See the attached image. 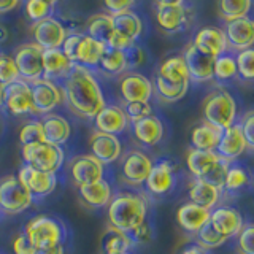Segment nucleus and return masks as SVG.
Returning <instances> with one entry per match:
<instances>
[{
	"label": "nucleus",
	"instance_id": "50",
	"mask_svg": "<svg viewBox=\"0 0 254 254\" xmlns=\"http://www.w3.org/2000/svg\"><path fill=\"white\" fill-rule=\"evenodd\" d=\"M253 224H243L238 232V248L242 254H254L253 251Z\"/></svg>",
	"mask_w": 254,
	"mask_h": 254
},
{
	"label": "nucleus",
	"instance_id": "5",
	"mask_svg": "<svg viewBox=\"0 0 254 254\" xmlns=\"http://www.w3.org/2000/svg\"><path fill=\"white\" fill-rule=\"evenodd\" d=\"M21 156L26 165L46 173H56L64 164L62 148L50 145L46 141L24 145L21 148Z\"/></svg>",
	"mask_w": 254,
	"mask_h": 254
},
{
	"label": "nucleus",
	"instance_id": "19",
	"mask_svg": "<svg viewBox=\"0 0 254 254\" xmlns=\"http://www.w3.org/2000/svg\"><path fill=\"white\" fill-rule=\"evenodd\" d=\"M210 224L224 238L238 235L243 227V216L232 206H218L210 211Z\"/></svg>",
	"mask_w": 254,
	"mask_h": 254
},
{
	"label": "nucleus",
	"instance_id": "39",
	"mask_svg": "<svg viewBox=\"0 0 254 254\" xmlns=\"http://www.w3.org/2000/svg\"><path fill=\"white\" fill-rule=\"evenodd\" d=\"M189 89L188 83H170L167 79L156 76V91L165 102H178L186 95Z\"/></svg>",
	"mask_w": 254,
	"mask_h": 254
},
{
	"label": "nucleus",
	"instance_id": "4",
	"mask_svg": "<svg viewBox=\"0 0 254 254\" xmlns=\"http://www.w3.org/2000/svg\"><path fill=\"white\" fill-rule=\"evenodd\" d=\"M24 234L27 235L29 242L34 245L35 250L62 245V242L65 240V229L62 222L48 214H38L34 219H30Z\"/></svg>",
	"mask_w": 254,
	"mask_h": 254
},
{
	"label": "nucleus",
	"instance_id": "2",
	"mask_svg": "<svg viewBox=\"0 0 254 254\" xmlns=\"http://www.w3.org/2000/svg\"><path fill=\"white\" fill-rule=\"evenodd\" d=\"M148 206L140 194L119 192L108 203L110 226L126 234H132L146 221Z\"/></svg>",
	"mask_w": 254,
	"mask_h": 254
},
{
	"label": "nucleus",
	"instance_id": "15",
	"mask_svg": "<svg viewBox=\"0 0 254 254\" xmlns=\"http://www.w3.org/2000/svg\"><path fill=\"white\" fill-rule=\"evenodd\" d=\"M3 105L11 115L16 116L34 113V103H32V92L29 83L18 79V81L5 86Z\"/></svg>",
	"mask_w": 254,
	"mask_h": 254
},
{
	"label": "nucleus",
	"instance_id": "12",
	"mask_svg": "<svg viewBox=\"0 0 254 254\" xmlns=\"http://www.w3.org/2000/svg\"><path fill=\"white\" fill-rule=\"evenodd\" d=\"M18 180L21 181V185L26 188L32 198L35 197H45L48 194H51L53 190L58 186V178L56 173H46L32 169L29 165H22L18 172Z\"/></svg>",
	"mask_w": 254,
	"mask_h": 254
},
{
	"label": "nucleus",
	"instance_id": "51",
	"mask_svg": "<svg viewBox=\"0 0 254 254\" xmlns=\"http://www.w3.org/2000/svg\"><path fill=\"white\" fill-rule=\"evenodd\" d=\"M240 129H242V133L246 140V145H248V149L253 151V148H254V140H253L254 115H253V111H248V113L245 115V118L240 121Z\"/></svg>",
	"mask_w": 254,
	"mask_h": 254
},
{
	"label": "nucleus",
	"instance_id": "60",
	"mask_svg": "<svg viewBox=\"0 0 254 254\" xmlns=\"http://www.w3.org/2000/svg\"><path fill=\"white\" fill-rule=\"evenodd\" d=\"M3 37H6V30L0 27V40H5Z\"/></svg>",
	"mask_w": 254,
	"mask_h": 254
},
{
	"label": "nucleus",
	"instance_id": "45",
	"mask_svg": "<svg viewBox=\"0 0 254 254\" xmlns=\"http://www.w3.org/2000/svg\"><path fill=\"white\" fill-rule=\"evenodd\" d=\"M237 65V75H240L243 79H253L254 78V51L253 48L250 50L240 51L235 58Z\"/></svg>",
	"mask_w": 254,
	"mask_h": 254
},
{
	"label": "nucleus",
	"instance_id": "14",
	"mask_svg": "<svg viewBox=\"0 0 254 254\" xmlns=\"http://www.w3.org/2000/svg\"><path fill=\"white\" fill-rule=\"evenodd\" d=\"M119 92H121L123 100L127 103L149 102L153 95V83L141 73L126 71L119 79Z\"/></svg>",
	"mask_w": 254,
	"mask_h": 254
},
{
	"label": "nucleus",
	"instance_id": "42",
	"mask_svg": "<svg viewBox=\"0 0 254 254\" xmlns=\"http://www.w3.org/2000/svg\"><path fill=\"white\" fill-rule=\"evenodd\" d=\"M197 238V245L202 246L203 250H213V248H218V246L224 245L227 242V238H224L222 235H219L216 230H214L210 224V221L198 230L195 234Z\"/></svg>",
	"mask_w": 254,
	"mask_h": 254
},
{
	"label": "nucleus",
	"instance_id": "33",
	"mask_svg": "<svg viewBox=\"0 0 254 254\" xmlns=\"http://www.w3.org/2000/svg\"><path fill=\"white\" fill-rule=\"evenodd\" d=\"M157 76H161V78L167 79V81H170V83H188L189 84V81H190L185 59H183L181 54L167 58L161 64V67H159Z\"/></svg>",
	"mask_w": 254,
	"mask_h": 254
},
{
	"label": "nucleus",
	"instance_id": "30",
	"mask_svg": "<svg viewBox=\"0 0 254 254\" xmlns=\"http://www.w3.org/2000/svg\"><path fill=\"white\" fill-rule=\"evenodd\" d=\"M221 192L218 188H214L210 183H206L205 180H198L194 178L189 185V198L190 202L197 206H202V208L211 211L216 203L219 202Z\"/></svg>",
	"mask_w": 254,
	"mask_h": 254
},
{
	"label": "nucleus",
	"instance_id": "35",
	"mask_svg": "<svg viewBox=\"0 0 254 254\" xmlns=\"http://www.w3.org/2000/svg\"><path fill=\"white\" fill-rule=\"evenodd\" d=\"M97 68H100L102 73L108 76H123L127 71V62L124 51L111 50V48H105L102 58L99 61Z\"/></svg>",
	"mask_w": 254,
	"mask_h": 254
},
{
	"label": "nucleus",
	"instance_id": "34",
	"mask_svg": "<svg viewBox=\"0 0 254 254\" xmlns=\"http://www.w3.org/2000/svg\"><path fill=\"white\" fill-rule=\"evenodd\" d=\"M111 18H113V29L116 32H119L121 35L132 40V42H137L140 38L141 30H143V24H141V19L137 13L129 10L121 14L111 16Z\"/></svg>",
	"mask_w": 254,
	"mask_h": 254
},
{
	"label": "nucleus",
	"instance_id": "48",
	"mask_svg": "<svg viewBox=\"0 0 254 254\" xmlns=\"http://www.w3.org/2000/svg\"><path fill=\"white\" fill-rule=\"evenodd\" d=\"M229 165H230V162L219 159V161L216 162V165L213 167V170L208 175H206L205 181L210 183V185H213L214 188H218L219 190H222V186H224V180H226V175H227V170H229Z\"/></svg>",
	"mask_w": 254,
	"mask_h": 254
},
{
	"label": "nucleus",
	"instance_id": "9",
	"mask_svg": "<svg viewBox=\"0 0 254 254\" xmlns=\"http://www.w3.org/2000/svg\"><path fill=\"white\" fill-rule=\"evenodd\" d=\"M156 21L165 34H177L186 27L189 21V11L185 2H157L156 3Z\"/></svg>",
	"mask_w": 254,
	"mask_h": 254
},
{
	"label": "nucleus",
	"instance_id": "13",
	"mask_svg": "<svg viewBox=\"0 0 254 254\" xmlns=\"http://www.w3.org/2000/svg\"><path fill=\"white\" fill-rule=\"evenodd\" d=\"M151 169H153V161H151V157L148 154H145L140 149L129 151L124 156L121 164L123 178L133 186L143 185L146 181Z\"/></svg>",
	"mask_w": 254,
	"mask_h": 254
},
{
	"label": "nucleus",
	"instance_id": "27",
	"mask_svg": "<svg viewBox=\"0 0 254 254\" xmlns=\"http://www.w3.org/2000/svg\"><path fill=\"white\" fill-rule=\"evenodd\" d=\"M132 132L143 145L154 146L164 138V124L156 115H149L137 123H132Z\"/></svg>",
	"mask_w": 254,
	"mask_h": 254
},
{
	"label": "nucleus",
	"instance_id": "54",
	"mask_svg": "<svg viewBox=\"0 0 254 254\" xmlns=\"http://www.w3.org/2000/svg\"><path fill=\"white\" fill-rule=\"evenodd\" d=\"M129 235H130V238H132V242H133V243H148V242H151V238H153V230H151L149 222L145 221L141 226H138V227L135 229L132 234H129Z\"/></svg>",
	"mask_w": 254,
	"mask_h": 254
},
{
	"label": "nucleus",
	"instance_id": "46",
	"mask_svg": "<svg viewBox=\"0 0 254 254\" xmlns=\"http://www.w3.org/2000/svg\"><path fill=\"white\" fill-rule=\"evenodd\" d=\"M18 79L21 78H19L18 68H16L13 58L5 53H0V84L8 86L14 81H18Z\"/></svg>",
	"mask_w": 254,
	"mask_h": 254
},
{
	"label": "nucleus",
	"instance_id": "10",
	"mask_svg": "<svg viewBox=\"0 0 254 254\" xmlns=\"http://www.w3.org/2000/svg\"><path fill=\"white\" fill-rule=\"evenodd\" d=\"M32 37L42 50H61L67 37V29L64 24L50 16V18L34 22L32 26Z\"/></svg>",
	"mask_w": 254,
	"mask_h": 254
},
{
	"label": "nucleus",
	"instance_id": "32",
	"mask_svg": "<svg viewBox=\"0 0 254 254\" xmlns=\"http://www.w3.org/2000/svg\"><path fill=\"white\" fill-rule=\"evenodd\" d=\"M222 130L206 121L197 124L190 132V145L198 151H214L221 140Z\"/></svg>",
	"mask_w": 254,
	"mask_h": 254
},
{
	"label": "nucleus",
	"instance_id": "11",
	"mask_svg": "<svg viewBox=\"0 0 254 254\" xmlns=\"http://www.w3.org/2000/svg\"><path fill=\"white\" fill-rule=\"evenodd\" d=\"M70 178L73 181L76 188L92 185L103 180L105 175V167H103L97 159L92 157L91 154H81L76 156L68 165Z\"/></svg>",
	"mask_w": 254,
	"mask_h": 254
},
{
	"label": "nucleus",
	"instance_id": "61",
	"mask_svg": "<svg viewBox=\"0 0 254 254\" xmlns=\"http://www.w3.org/2000/svg\"><path fill=\"white\" fill-rule=\"evenodd\" d=\"M108 254H129V253H108Z\"/></svg>",
	"mask_w": 254,
	"mask_h": 254
},
{
	"label": "nucleus",
	"instance_id": "24",
	"mask_svg": "<svg viewBox=\"0 0 254 254\" xmlns=\"http://www.w3.org/2000/svg\"><path fill=\"white\" fill-rule=\"evenodd\" d=\"M105 45L97 42V40L91 38L89 35L81 34L79 37V42L76 45L75 50V58H73V64H78V65H83L86 68H97L99 61L102 58L103 51H105Z\"/></svg>",
	"mask_w": 254,
	"mask_h": 254
},
{
	"label": "nucleus",
	"instance_id": "59",
	"mask_svg": "<svg viewBox=\"0 0 254 254\" xmlns=\"http://www.w3.org/2000/svg\"><path fill=\"white\" fill-rule=\"evenodd\" d=\"M3 100H5V86L0 84V107L3 105Z\"/></svg>",
	"mask_w": 254,
	"mask_h": 254
},
{
	"label": "nucleus",
	"instance_id": "43",
	"mask_svg": "<svg viewBox=\"0 0 254 254\" xmlns=\"http://www.w3.org/2000/svg\"><path fill=\"white\" fill-rule=\"evenodd\" d=\"M54 6H56V2L29 0V2L26 3V14L34 22H38V21H42V19L50 18V16L53 14V11H54Z\"/></svg>",
	"mask_w": 254,
	"mask_h": 254
},
{
	"label": "nucleus",
	"instance_id": "49",
	"mask_svg": "<svg viewBox=\"0 0 254 254\" xmlns=\"http://www.w3.org/2000/svg\"><path fill=\"white\" fill-rule=\"evenodd\" d=\"M124 56H126V62H127V70L143 65V62L146 59L145 51H143V48L140 45H137V42L127 48L124 51Z\"/></svg>",
	"mask_w": 254,
	"mask_h": 254
},
{
	"label": "nucleus",
	"instance_id": "38",
	"mask_svg": "<svg viewBox=\"0 0 254 254\" xmlns=\"http://www.w3.org/2000/svg\"><path fill=\"white\" fill-rule=\"evenodd\" d=\"M251 6H253L251 0H221L218 3V11L226 22H232L237 19L246 18Z\"/></svg>",
	"mask_w": 254,
	"mask_h": 254
},
{
	"label": "nucleus",
	"instance_id": "31",
	"mask_svg": "<svg viewBox=\"0 0 254 254\" xmlns=\"http://www.w3.org/2000/svg\"><path fill=\"white\" fill-rule=\"evenodd\" d=\"M218 161L219 157L216 156L214 151H198L190 148L186 154L188 170L194 175V178L198 180H205L206 175L213 170V167L216 165Z\"/></svg>",
	"mask_w": 254,
	"mask_h": 254
},
{
	"label": "nucleus",
	"instance_id": "53",
	"mask_svg": "<svg viewBox=\"0 0 254 254\" xmlns=\"http://www.w3.org/2000/svg\"><path fill=\"white\" fill-rule=\"evenodd\" d=\"M132 43H135V42H132V40H129V38L124 37V35H121V34H119V32L113 30V34H111V35H110V38L107 40L105 46H107V48H111V50L126 51L127 48H129Z\"/></svg>",
	"mask_w": 254,
	"mask_h": 254
},
{
	"label": "nucleus",
	"instance_id": "56",
	"mask_svg": "<svg viewBox=\"0 0 254 254\" xmlns=\"http://www.w3.org/2000/svg\"><path fill=\"white\" fill-rule=\"evenodd\" d=\"M18 5H19L18 0H0V14L13 11Z\"/></svg>",
	"mask_w": 254,
	"mask_h": 254
},
{
	"label": "nucleus",
	"instance_id": "55",
	"mask_svg": "<svg viewBox=\"0 0 254 254\" xmlns=\"http://www.w3.org/2000/svg\"><path fill=\"white\" fill-rule=\"evenodd\" d=\"M105 10H107V14L110 16H116V14H121L124 11H129L130 8L133 6V2L132 0H115V2H105Z\"/></svg>",
	"mask_w": 254,
	"mask_h": 254
},
{
	"label": "nucleus",
	"instance_id": "26",
	"mask_svg": "<svg viewBox=\"0 0 254 254\" xmlns=\"http://www.w3.org/2000/svg\"><path fill=\"white\" fill-rule=\"evenodd\" d=\"M78 197L89 208H103L113 198V188L103 178L97 183H92V185L78 188Z\"/></svg>",
	"mask_w": 254,
	"mask_h": 254
},
{
	"label": "nucleus",
	"instance_id": "36",
	"mask_svg": "<svg viewBox=\"0 0 254 254\" xmlns=\"http://www.w3.org/2000/svg\"><path fill=\"white\" fill-rule=\"evenodd\" d=\"M132 238L129 234L121 232L115 227L108 226V229L102 235V250L105 254L108 253H129L132 248Z\"/></svg>",
	"mask_w": 254,
	"mask_h": 254
},
{
	"label": "nucleus",
	"instance_id": "23",
	"mask_svg": "<svg viewBox=\"0 0 254 254\" xmlns=\"http://www.w3.org/2000/svg\"><path fill=\"white\" fill-rule=\"evenodd\" d=\"M97 132L118 135L123 133L127 127V116L124 108L119 105H105L94 118Z\"/></svg>",
	"mask_w": 254,
	"mask_h": 254
},
{
	"label": "nucleus",
	"instance_id": "44",
	"mask_svg": "<svg viewBox=\"0 0 254 254\" xmlns=\"http://www.w3.org/2000/svg\"><path fill=\"white\" fill-rule=\"evenodd\" d=\"M19 141L21 145H32V143H42L45 141L43 137V127L40 121H29L19 130Z\"/></svg>",
	"mask_w": 254,
	"mask_h": 254
},
{
	"label": "nucleus",
	"instance_id": "41",
	"mask_svg": "<svg viewBox=\"0 0 254 254\" xmlns=\"http://www.w3.org/2000/svg\"><path fill=\"white\" fill-rule=\"evenodd\" d=\"M237 76V65L235 58L232 54H221L219 58L214 59L213 65V78H216L218 81H229Z\"/></svg>",
	"mask_w": 254,
	"mask_h": 254
},
{
	"label": "nucleus",
	"instance_id": "52",
	"mask_svg": "<svg viewBox=\"0 0 254 254\" xmlns=\"http://www.w3.org/2000/svg\"><path fill=\"white\" fill-rule=\"evenodd\" d=\"M35 248H34V245H32L29 242V238L27 235L21 232L14 237V240H13V253L14 254H35Z\"/></svg>",
	"mask_w": 254,
	"mask_h": 254
},
{
	"label": "nucleus",
	"instance_id": "18",
	"mask_svg": "<svg viewBox=\"0 0 254 254\" xmlns=\"http://www.w3.org/2000/svg\"><path fill=\"white\" fill-rule=\"evenodd\" d=\"M175 180H177L175 178V165L167 159H162V161L153 164V169H151L145 181V186L149 194L164 195L173 189Z\"/></svg>",
	"mask_w": 254,
	"mask_h": 254
},
{
	"label": "nucleus",
	"instance_id": "21",
	"mask_svg": "<svg viewBox=\"0 0 254 254\" xmlns=\"http://www.w3.org/2000/svg\"><path fill=\"white\" fill-rule=\"evenodd\" d=\"M192 46L210 58H219L227 53V40L224 30L219 27H203L195 34Z\"/></svg>",
	"mask_w": 254,
	"mask_h": 254
},
{
	"label": "nucleus",
	"instance_id": "40",
	"mask_svg": "<svg viewBox=\"0 0 254 254\" xmlns=\"http://www.w3.org/2000/svg\"><path fill=\"white\" fill-rule=\"evenodd\" d=\"M250 183V175L242 165H229L222 190L226 192H240Z\"/></svg>",
	"mask_w": 254,
	"mask_h": 254
},
{
	"label": "nucleus",
	"instance_id": "3",
	"mask_svg": "<svg viewBox=\"0 0 254 254\" xmlns=\"http://www.w3.org/2000/svg\"><path fill=\"white\" fill-rule=\"evenodd\" d=\"M203 116L206 123L219 130L229 129L237 119V103L230 92L218 87L206 95L203 100Z\"/></svg>",
	"mask_w": 254,
	"mask_h": 254
},
{
	"label": "nucleus",
	"instance_id": "47",
	"mask_svg": "<svg viewBox=\"0 0 254 254\" xmlns=\"http://www.w3.org/2000/svg\"><path fill=\"white\" fill-rule=\"evenodd\" d=\"M124 111H126L127 121L137 123L140 119L153 115V107H151L149 102H132V103H127Z\"/></svg>",
	"mask_w": 254,
	"mask_h": 254
},
{
	"label": "nucleus",
	"instance_id": "25",
	"mask_svg": "<svg viewBox=\"0 0 254 254\" xmlns=\"http://www.w3.org/2000/svg\"><path fill=\"white\" fill-rule=\"evenodd\" d=\"M177 221L183 230H186L188 234L195 235L206 222L210 221V211L197 206L192 202L183 203L177 211Z\"/></svg>",
	"mask_w": 254,
	"mask_h": 254
},
{
	"label": "nucleus",
	"instance_id": "16",
	"mask_svg": "<svg viewBox=\"0 0 254 254\" xmlns=\"http://www.w3.org/2000/svg\"><path fill=\"white\" fill-rule=\"evenodd\" d=\"M89 146H91V156L97 159L102 165L113 164L121 157L123 153V145L116 135L102 133L97 130L91 135Z\"/></svg>",
	"mask_w": 254,
	"mask_h": 254
},
{
	"label": "nucleus",
	"instance_id": "6",
	"mask_svg": "<svg viewBox=\"0 0 254 254\" xmlns=\"http://www.w3.org/2000/svg\"><path fill=\"white\" fill-rule=\"evenodd\" d=\"M19 78L26 83L43 78V50L35 43H24L14 50L11 56Z\"/></svg>",
	"mask_w": 254,
	"mask_h": 254
},
{
	"label": "nucleus",
	"instance_id": "58",
	"mask_svg": "<svg viewBox=\"0 0 254 254\" xmlns=\"http://www.w3.org/2000/svg\"><path fill=\"white\" fill-rule=\"evenodd\" d=\"M180 254H206V250H203L198 245H188Z\"/></svg>",
	"mask_w": 254,
	"mask_h": 254
},
{
	"label": "nucleus",
	"instance_id": "22",
	"mask_svg": "<svg viewBox=\"0 0 254 254\" xmlns=\"http://www.w3.org/2000/svg\"><path fill=\"white\" fill-rule=\"evenodd\" d=\"M226 40H227V48L235 51H245L253 48L254 43V24L253 19L248 16L242 19H237L232 22H227L226 26Z\"/></svg>",
	"mask_w": 254,
	"mask_h": 254
},
{
	"label": "nucleus",
	"instance_id": "17",
	"mask_svg": "<svg viewBox=\"0 0 254 254\" xmlns=\"http://www.w3.org/2000/svg\"><path fill=\"white\" fill-rule=\"evenodd\" d=\"M246 149H248V145H246V140L242 133L240 123H234L229 129L222 130L221 140L214 153L222 161L232 162L237 157H240Z\"/></svg>",
	"mask_w": 254,
	"mask_h": 254
},
{
	"label": "nucleus",
	"instance_id": "37",
	"mask_svg": "<svg viewBox=\"0 0 254 254\" xmlns=\"http://www.w3.org/2000/svg\"><path fill=\"white\" fill-rule=\"evenodd\" d=\"M87 34L91 38L97 40V42L107 43V40L110 38V35L113 34V18L107 13H97L89 18L87 21Z\"/></svg>",
	"mask_w": 254,
	"mask_h": 254
},
{
	"label": "nucleus",
	"instance_id": "20",
	"mask_svg": "<svg viewBox=\"0 0 254 254\" xmlns=\"http://www.w3.org/2000/svg\"><path fill=\"white\" fill-rule=\"evenodd\" d=\"M185 59L189 79L197 83L210 81L213 79V65H214V58H210L200 51H197L192 46V43L186 46L185 54H181Z\"/></svg>",
	"mask_w": 254,
	"mask_h": 254
},
{
	"label": "nucleus",
	"instance_id": "1",
	"mask_svg": "<svg viewBox=\"0 0 254 254\" xmlns=\"http://www.w3.org/2000/svg\"><path fill=\"white\" fill-rule=\"evenodd\" d=\"M64 99L75 115L84 119H94L107 105L99 79L92 70L75 64L64 83Z\"/></svg>",
	"mask_w": 254,
	"mask_h": 254
},
{
	"label": "nucleus",
	"instance_id": "8",
	"mask_svg": "<svg viewBox=\"0 0 254 254\" xmlns=\"http://www.w3.org/2000/svg\"><path fill=\"white\" fill-rule=\"evenodd\" d=\"M32 92V103H34V113L50 115L51 111L59 107L64 100V92L54 81L40 78L37 81L29 83Z\"/></svg>",
	"mask_w": 254,
	"mask_h": 254
},
{
	"label": "nucleus",
	"instance_id": "29",
	"mask_svg": "<svg viewBox=\"0 0 254 254\" xmlns=\"http://www.w3.org/2000/svg\"><path fill=\"white\" fill-rule=\"evenodd\" d=\"M75 64H71L67 56L64 54L62 50H45L43 51V78L54 81L59 78L65 79L70 73L71 67Z\"/></svg>",
	"mask_w": 254,
	"mask_h": 254
},
{
	"label": "nucleus",
	"instance_id": "7",
	"mask_svg": "<svg viewBox=\"0 0 254 254\" xmlns=\"http://www.w3.org/2000/svg\"><path fill=\"white\" fill-rule=\"evenodd\" d=\"M34 202L30 192L18 177H5L0 181V210L6 214H19Z\"/></svg>",
	"mask_w": 254,
	"mask_h": 254
},
{
	"label": "nucleus",
	"instance_id": "28",
	"mask_svg": "<svg viewBox=\"0 0 254 254\" xmlns=\"http://www.w3.org/2000/svg\"><path fill=\"white\" fill-rule=\"evenodd\" d=\"M42 127H43V137L45 141L54 146L64 145L71 135V127L70 123L64 116L59 115H45L42 119Z\"/></svg>",
	"mask_w": 254,
	"mask_h": 254
},
{
	"label": "nucleus",
	"instance_id": "57",
	"mask_svg": "<svg viewBox=\"0 0 254 254\" xmlns=\"http://www.w3.org/2000/svg\"><path fill=\"white\" fill-rule=\"evenodd\" d=\"M35 254H64V245H56V246H50V248L37 250Z\"/></svg>",
	"mask_w": 254,
	"mask_h": 254
}]
</instances>
